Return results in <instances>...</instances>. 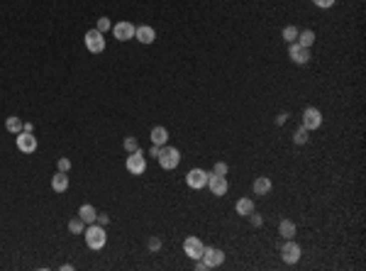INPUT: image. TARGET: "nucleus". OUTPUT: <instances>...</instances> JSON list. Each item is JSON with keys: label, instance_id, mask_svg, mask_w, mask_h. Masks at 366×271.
Here are the masks:
<instances>
[{"label": "nucleus", "instance_id": "f257e3e1", "mask_svg": "<svg viewBox=\"0 0 366 271\" xmlns=\"http://www.w3.org/2000/svg\"><path fill=\"white\" fill-rule=\"evenodd\" d=\"M105 242H108V235H105L103 225L91 222V227L86 230V244H88V249L98 252V249H103V247H105Z\"/></svg>", "mask_w": 366, "mask_h": 271}, {"label": "nucleus", "instance_id": "f03ea898", "mask_svg": "<svg viewBox=\"0 0 366 271\" xmlns=\"http://www.w3.org/2000/svg\"><path fill=\"white\" fill-rule=\"evenodd\" d=\"M156 159H159V166H161V169L171 171V169H176V166L181 164V152H178L176 147H166L164 145L161 149H159V157H156Z\"/></svg>", "mask_w": 366, "mask_h": 271}, {"label": "nucleus", "instance_id": "7ed1b4c3", "mask_svg": "<svg viewBox=\"0 0 366 271\" xmlns=\"http://www.w3.org/2000/svg\"><path fill=\"white\" fill-rule=\"evenodd\" d=\"M83 39H86V49H88L91 54H100V52H105V35H103V32H98V30H88Z\"/></svg>", "mask_w": 366, "mask_h": 271}, {"label": "nucleus", "instance_id": "20e7f679", "mask_svg": "<svg viewBox=\"0 0 366 271\" xmlns=\"http://www.w3.org/2000/svg\"><path fill=\"white\" fill-rule=\"evenodd\" d=\"M127 171L132 174V176H142L146 171V159H144V154H142V149H137V152H129V157H127Z\"/></svg>", "mask_w": 366, "mask_h": 271}, {"label": "nucleus", "instance_id": "39448f33", "mask_svg": "<svg viewBox=\"0 0 366 271\" xmlns=\"http://www.w3.org/2000/svg\"><path fill=\"white\" fill-rule=\"evenodd\" d=\"M300 244L298 242H293V239H286L283 242V247H281V259L286 261V264H295V261H300Z\"/></svg>", "mask_w": 366, "mask_h": 271}, {"label": "nucleus", "instance_id": "423d86ee", "mask_svg": "<svg viewBox=\"0 0 366 271\" xmlns=\"http://www.w3.org/2000/svg\"><path fill=\"white\" fill-rule=\"evenodd\" d=\"M134 32H137V27H134L132 22H127V20L112 25V35H115L117 42H129V39H134Z\"/></svg>", "mask_w": 366, "mask_h": 271}, {"label": "nucleus", "instance_id": "0eeeda50", "mask_svg": "<svg viewBox=\"0 0 366 271\" xmlns=\"http://www.w3.org/2000/svg\"><path fill=\"white\" fill-rule=\"evenodd\" d=\"M15 145H18V149L22 152V154H32V152H37V137L35 132H20L18 140H15Z\"/></svg>", "mask_w": 366, "mask_h": 271}, {"label": "nucleus", "instance_id": "6e6552de", "mask_svg": "<svg viewBox=\"0 0 366 271\" xmlns=\"http://www.w3.org/2000/svg\"><path fill=\"white\" fill-rule=\"evenodd\" d=\"M288 56H291L293 64L303 66V64H308V61H310V49L300 47L298 42H291V44H288Z\"/></svg>", "mask_w": 366, "mask_h": 271}, {"label": "nucleus", "instance_id": "1a4fd4ad", "mask_svg": "<svg viewBox=\"0 0 366 271\" xmlns=\"http://www.w3.org/2000/svg\"><path fill=\"white\" fill-rule=\"evenodd\" d=\"M322 125V112L317 108H305L303 110V127L312 132V129H317V127Z\"/></svg>", "mask_w": 366, "mask_h": 271}, {"label": "nucleus", "instance_id": "9d476101", "mask_svg": "<svg viewBox=\"0 0 366 271\" xmlns=\"http://www.w3.org/2000/svg\"><path fill=\"white\" fill-rule=\"evenodd\" d=\"M186 183H188L191 188L201 191V188L208 186V171H203V169H191V171L186 174Z\"/></svg>", "mask_w": 366, "mask_h": 271}, {"label": "nucleus", "instance_id": "9b49d317", "mask_svg": "<svg viewBox=\"0 0 366 271\" xmlns=\"http://www.w3.org/2000/svg\"><path fill=\"white\" fill-rule=\"evenodd\" d=\"M203 249H205L203 239H198V237H186V242H183V252L188 254V256H191L193 261L203 256Z\"/></svg>", "mask_w": 366, "mask_h": 271}, {"label": "nucleus", "instance_id": "f8f14e48", "mask_svg": "<svg viewBox=\"0 0 366 271\" xmlns=\"http://www.w3.org/2000/svg\"><path fill=\"white\" fill-rule=\"evenodd\" d=\"M203 261L208 264V269H213V266H220L222 261H225V252L222 249H218V247H205L203 249Z\"/></svg>", "mask_w": 366, "mask_h": 271}, {"label": "nucleus", "instance_id": "ddd939ff", "mask_svg": "<svg viewBox=\"0 0 366 271\" xmlns=\"http://www.w3.org/2000/svg\"><path fill=\"white\" fill-rule=\"evenodd\" d=\"M208 188H210V191H213V196H225V193H227V188H230V186H227V179H225V176H218V174H208Z\"/></svg>", "mask_w": 366, "mask_h": 271}, {"label": "nucleus", "instance_id": "4468645a", "mask_svg": "<svg viewBox=\"0 0 366 271\" xmlns=\"http://www.w3.org/2000/svg\"><path fill=\"white\" fill-rule=\"evenodd\" d=\"M149 137H151V145L164 147L166 142H168V129H166V127H161V125H156V127H151Z\"/></svg>", "mask_w": 366, "mask_h": 271}, {"label": "nucleus", "instance_id": "2eb2a0df", "mask_svg": "<svg viewBox=\"0 0 366 271\" xmlns=\"http://www.w3.org/2000/svg\"><path fill=\"white\" fill-rule=\"evenodd\" d=\"M137 42H142V44H151L154 39H156V32H154V27H149V25H142V27H137Z\"/></svg>", "mask_w": 366, "mask_h": 271}, {"label": "nucleus", "instance_id": "dca6fc26", "mask_svg": "<svg viewBox=\"0 0 366 271\" xmlns=\"http://www.w3.org/2000/svg\"><path fill=\"white\" fill-rule=\"evenodd\" d=\"M252 188H254L256 196H266V193L274 188V183H271V179H269V176H259V179H254Z\"/></svg>", "mask_w": 366, "mask_h": 271}, {"label": "nucleus", "instance_id": "f3484780", "mask_svg": "<svg viewBox=\"0 0 366 271\" xmlns=\"http://www.w3.org/2000/svg\"><path fill=\"white\" fill-rule=\"evenodd\" d=\"M52 188H54L56 193H64L69 188V176L64 171H56V176H52Z\"/></svg>", "mask_w": 366, "mask_h": 271}, {"label": "nucleus", "instance_id": "a211bd4d", "mask_svg": "<svg viewBox=\"0 0 366 271\" xmlns=\"http://www.w3.org/2000/svg\"><path fill=\"white\" fill-rule=\"evenodd\" d=\"M278 235L283 237V239H293V237H295V222H293V220H281Z\"/></svg>", "mask_w": 366, "mask_h": 271}, {"label": "nucleus", "instance_id": "6ab92c4d", "mask_svg": "<svg viewBox=\"0 0 366 271\" xmlns=\"http://www.w3.org/2000/svg\"><path fill=\"white\" fill-rule=\"evenodd\" d=\"M78 217H81L83 222H88V225H91V222H95V217H98V210L93 208L91 203H86V205H81V210H78Z\"/></svg>", "mask_w": 366, "mask_h": 271}, {"label": "nucleus", "instance_id": "aec40b11", "mask_svg": "<svg viewBox=\"0 0 366 271\" xmlns=\"http://www.w3.org/2000/svg\"><path fill=\"white\" fill-rule=\"evenodd\" d=\"M254 213V200L252 198H239L237 200V215H252Z\"/></svg>", "mask_w": 366, "mask_h": 271}, {"label": "nucleus", "instance_id": "412c9836", "mask_svg": "<svg viewBox=\"0 0 366 271\" xmlns=\"http://www.w3.org/2000/svg\"><path fill=\"white\" fill-rule=\"evenodd\" d=\"M300 47H305V49H310L312 44H315V32L312 30H303V32H298V39H295Z\"/></svg>", "mask_w": 366, "mask_h": 271}, {"label": "nucleus", "instance_id": "4be33fe9", "mask_svg": "<svg viewBox=\"0 0 366 271\" xmlns=\"http://www.w3.org/2000/svg\"><path fill=\"white\" fill-rule=\"evenodd\" d=\"M22 125H25V122L20 120L18 115H10V117L5 120V129L13 132V134H20V132H22Z\"/></svg>", "mask_w": 366, "mask_h": 271}, {"label": "nucleus", "instance_id": "5701e85b", "mask_svg": "<svg viewBox=\"0 0 366 271\" xmlns=\"http://www.w3.org/2000/svg\"><path fill=\"white\" fill-rule=\"evenodd\" d=\"M69 232H71V235H81V232H86V222H83L81 217L69 220Z\"/></svg>", "mask_w": 366, "mask_h": 271}, {"label": "nucleus", "instance_id": "b1692460", "mask_svg": "<svg viewBox=\"0 0 366 271\" xmlns=\"http://www.w3.org/2000/svg\"><path fill=\"white\" fill-rule=\"evenodd\" d=\"M298 32H300L298 27H293V25H288V27H283V32H281V37H283V39H286V42L291 44V42H295V39H298Z\"/></svg>", "mask_w": 366, "mask_h": 271}, {"label": "nucleus", "instance_id": "393cba45", "mask_svg": "<svg viewBox=\"0 0 366 271\" xmlns=\"http://www.w3.org/2000/svg\"><path fill=\"white\" fill-rule=\"evenodd\" d=\"M308 140H310V132H308L305 127H300V129L293 134V142H295V145H308Z\"/></svg>", "mask_w": 366, "mask_h": 271}, {"label": "nucleus", "instance_id": "a878e982", "mask_svg": "<svg viewBox=\"0 0 366 271\" xmlns=\"http://www.w3.org/2000/svg\"><path fill=\"white\" fill-rule=\"evenodd\" d=\"M95 30H98V32H103V35H105V32H108V30H112V22H110L108 18H100V20H98V27H95Z\"/></svg>", "mask_w": 366, "mask_h": 271}, {"label": "nucleus", "instance_id": "bb28decb", "mask_svg": "<svg viewBox=\"0 0 366 271\" xmlns=\"http://www.w3.org/2000/svg\"><path fill=\"white\" fill-rule=\"evenodd\" d=\"M227 171H230V166L225 162H218L215 166H213V174H218V176H227Z\"/></svg>", "mask_w": 366, "mask_h": 271}, {"label": "nucleus", "instance_id": "cd10ccee", "mask_svg": "<svg viewBox=\"0 0 366 271\" xmlns=\"http://www.w3.org/2000/svg\"><path fill=\"white\" fill-rule=\"evenodd\" d=\"M56 169H59V171H64V174H69V169H71V162H69L66 157H61V159L56 162Z\"/></svg>", "mask_w": 366, "mask_h": 271}, {"label": "nucleus", "instance_id": "c85d7f7f", "mask_svg": "<svg viewBox=\"0 0 366 271\" xmlns=\"http://www.w3.org/2000/svg\"><path fill=\"white\" fill-rule=\"evenodd\" d=\"M125 149H127V154L129 152H137V149H139V142H137L134 137H127V140H125Z\"/></svg>", "mask_w": 366, "mask_h": 271}, {"label": "nucleus", "instance_id": "c756f323", "mask_svg": "<svg viewBox=\"0 0 366 271\" xmlns=\"http://www.w3.org/2000/svg\"><path fill=\"white\" fill-rule=\"evenodd\" d=\"M149 249H151V252H159V249H161V239H159V237H151V239H149Z\"/></svg>", "mask_w": 366, "mask_h": 271}, {"label": "nucleus", "instance_id": "7c9ffc66", "mask_svg": "<svg viewBox=\"0 0 366 271\" xmlns=\"http://www.w3.org/2000/svg\"><path fill=\"white\" fill-rule=\"evenodd\" d=\"M312 3H315L317 8H322V10H327V8H332V5H334L337 0H312Z\"/></svg>", "mask_w": 366, "mask_h": 271}, {"label": "nucleus", "instance_id": "2f4dec72", "mask_svg": "<svg viewBox=\"0 0 366 271\" xmlns=\"http://www.w3.org/2000/svg\"><path fill=\"white\" fill-rule=\"evenodd\" d=\"M247 217L252 220V225H254V227H261V225H264V217L256 215V213H252V215H247Z\"/></svg>", "mask_w": 366, "mask_h": 271}, {"label": "nucleus", "instance_id": "473e14b6", "mask_svg": "<svg viewBox=\"0 0 366 271\" xmlns=\"http://www.w3.org/2000/svg\"><path fill=\"white\" fill-rule=\"evenodd\" d=\"M286 120H288V112H281V115H276V125H286Z\"/></svg>", "mask_w": 366, "mask_h": 271}, {"label": "nucleus", "instance_id": "72a5a7b5", "mask_svg": "<svg viewBox=\"0 0 366 271\" xmlns=\"http://www.w3.org/2000/svg\"><path fill=\"white\" fill-rule=\"evenodd\" d=\"M95 222H98V225H108V222H110V215H105V213H100V215L95 217Z\"/></svg>", "mask_w": 366, "mask_h": 271}, {"label": "nucleus", "instance_id": "f704fd0d", "mask_svg": "<svg viewBox=\"0 0 366 271\" xmlns=\"http://www.w3.org/2000/svg\"><path fill=\"white\" fill-rule=\"evenodd\" d=\"M159 149H161V147H151V149H149V157H159Z\"/></svg>", "mask_w": 366, "mask_h": 271}, {"label": "nucleus", "instance_id": "c9c22d12", "mask_svg": "<svg viewBox=\"0 0 366 271\" xmlns=\"http://www.w3.org/2000/svg\"><path fill=\"white\" fill-rule=\"evenodd\" d=\"M22 129H25V132H35V125H32V122H25Z\"/></svg>", "mask_w": 366, "mask_h": 271}]
</instances>
